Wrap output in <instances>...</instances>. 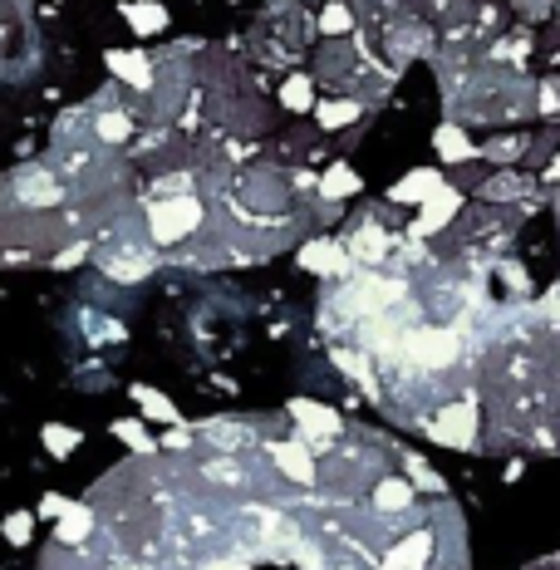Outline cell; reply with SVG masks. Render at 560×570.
Returning <instances> with one entry per match:
<instances>
[{"label":"cell","instance_id":"obj_13","mask_svg":"<svg viewBox=\"0 0 560 570\" xmlns=\"http://www.w3.org/2000/svg\"><path fill=\"white\" fill-rule=\"evenodd\" d=\"M123 20H128L138 35H158V30H168V10H163V5H153V0L123 5Z\"/></svg>","mask_w":560,"mask_h":570},{"label":"cell","instance_id":"obj_6","mask_svg":"<svg viewBox=\"0 0 560 570\" xmlns=\"http://www.w3.org/2000/svg\"><path fill=\"white\" fill-rule=\"evenodd\" d=\"M104 64H109L118 79H128L138 94L158 89V79H153V59H148V55H133V50H109V55H104Z\"/></svg>","mask_w":560,"mask_h":570},{"label":"cell","instance_id":"obj_8","mask_svg":"<svg viewBox=\"0 0 560 570\" xmlns=\"http://www.w3.org/2000/svg\"><path fill=\"white\" fill-rule=\"evenodd\" d=\"M276 462H280V472H285L290 482H300V487L315 482V457H310V448H305V438H295V443H276Z\"/></svg>","mask_w":560,"mask_h":570},{"label":"cell","instance_id":"obj_7","mask_svg":"<svg viewBox=\"0 0 560 570\" xmlns=\"http://www.w3.org/2000/svg\"><path fill=\"white\" fill-rule=\"evenodd\" d=\"M438 187H443V172H438V168H423V172H408V177H398L389 197H393V202H413V207H423V202H428Z\"/></svg>","mask_w":560,"mask_h":570},{"label":"cell","instance_id":"obj_28","mask_svg":"<svg viewBox=\"0 0 560 570\" xmlns=\"http://www.w3.org/2000/svg\"><path fill=\"white\" fill-rule=\"evenodd\" d=\"M64 507H69V497H59V492H50V497H40V521H55L59 512H64Z\"/></svg>","mask_w":560,"mask_h":570},{"label":"cell","instance_id":"obj_14","mask_svg":"<svg viewBox=\"0 0 560 570\" xmlns=\"http://www.w3.org/2000/svg\"><path fill=\"white\" fill-rule=\"evenodd\" d=\"M374 507H379V512H403V507H413V482L384 477V482L374 487Z\"/></svg>","mask_w":560,"mask_h":570},{"label":"cell","instance_id":"obj_2","mask_svg":"<svg viewBox=\"0 0 560 570\" xmlns=\"http://www.w3.org/2000/svg\"><path fill=\"white\" fill-rule=\"evenodd\" d=\"M403 349L418 354L428 369H448L452 359H457V335H452V330H438V325H423V330L403 335Z\"/></svg>","mask_w":560,"mask_h":570},{"label":"cell","instance_id":"obj_16","mask_svg":"<svg viewBox=\"0 0 560 570\" xmlns=\"http://www.w3.org/2000/svg\"><path fill=\"white\" fill-rule=\"evenodd\" d=\"M40 443L50 448V457H69L84 443V433H79V428H64V423H45V428H40Z\"/></svg>","mask_w":560,"mask_h":570},{"label":"cell","instance_id":"obj_21","mask_svg":"<svg viewBox=\"0 0 560 570\" xmlns=\"http://www.w3.org/2000/svg\"><path fill=\"white\" fill-rule=\"evenodd\" d=\"M0 536H5L10 546H25V541L35 536V512H10L0 521Z\"/></svg>","mask_w":560,"mask_h":570},{"label":"cell","instance_id":"obj_27","mask_svg":"<svg viewBox=\"0 0 560 570\" xmlns=\"http://www.w3.org/2000/svg\"><path fill=\"white\" fill-rule=\"evenodd\" d=\"M521 153V138H502V143H487V158L492 163H511Z\"/></svg>","mask_w":560,"mask_h":570},{"label":"cell","instance_id":"obj_18","mask_svg":"<svg viewBox=\"0 0 560 570\" xmlns=\"http://www.w3.org/2000/svg\"><path fill=\"white\" fill-rule=\"evenodd\" d=\"M315 114H320V128H344L359 118V99H325L315 104Z\"/></svg>","mask_w":560,"mask_h":570},{"label":"cell","instance_id":"obj_26","mask_svg":"<svg viewBox=\"0 0 560 570\" xmlns=\"http://www.w3.org/2000/svg\"><path fill=\"white\" fill-rule=\"evenodd\" d=\"M207 477H217L222 487H236V482H246V472H241L236 462H207Z\"/></svg>","mask_w":560,"mask_h":570},{"label":"cell","instance_id":"obj_12","mask_svg":"<svg viewBox=\"0 0 560 570\" xmlns=\"http://www.w3.org/2000/svg\"><path fill=\"white\" fill-rule=\"evenodd\" d=\"M133 403H138L148 418H158V423H182V418H177V403H172L163 389H153V384H133Z\"/></svg>","mask_w":560,"mask_h":570},{"label":"cell","instance_id":"obj_25","mask_svg":"<svg viewBox=\"0 0 560 570\" xmlns=\"http://www.w3.org/2000/svg\"><path fill=\"white\" fill-rule=\"evenodd\" d=\"M408 472L418 477V487H428V492H443V477H438V472H433L423 457H408Z\"/></svg>","mask_w":560,"mask_h":570},{"label":"cell","instance_id":"obj_22","mask_svg":"<svg viewBox=\"0 0 560 570\" xmlns=\"http://www.w3.org/2000/svg\"><path fill=\"white\" fill-rule=\"evenodd\" d=\"M320 187H325V197H349V192H359V177L349 168H330L320 177Z\"/></svg>","mask_w":560,"mask_h":570},{"label":"cell","instance_id":"obj_10","mask_svg":"<svg viewBox=\"0 0 560 570\" xmlns=\"http://www.w3.org/2000/svg\"><path fill=\"white\" fill-rule=\"evenodd\" d=\"M423 207H428V212H423V217L413 222V231H418V236H428V231H438V227H443V222H448L452 212L462 207V197H457L452 187H438V192H433V197H428Z\"/></svg>","mask_w":560,"mask_h":570},{"label":"cell","instance_id":"obj_1","mask_svg":"<svg viewBox=\"0 0 560 570\" xmlns=\"http://www.w3.org/2000/svg\"><path fill=\"white\" fill-rule=\"evenodd\" d=\"M197 227H202V202L197 197H163V202L148 207V231H153L158 246H177Z\"/></svg>","mask_w":560,"mask_h":570},{"label":"cell","instance_id":"obj_24","mask_svg":"<svg viewBox=\"0 0 560 570\" xmlns=\"http://www.w3.org/2000/svg\"><path fill=\"white\" fill-rule=\"evenodd\" d=\"M280 99H285V109H295V114H300V109H310V104H315V94H310V79H290V84L280 89Z\"/></svg>","mask_w":560,"mask_h":570},{"label":"cell","instance_id":"obj_3","mask_svg":"<svg viewBox=\"0 0 560 570\" xmlns=\"http://www.w3.org/2000/svg\"><path fill=\"white\" fill-rule=\"evenodd\" d=\"M433 433H438V443H448V448H477V408H472V403H448V408L438 413Z\"/></svg>","mask_w":560,"mask_h":570},{"label":"cell","instance_id":"obj_11","mask_svg":"<svg viewBox=\"0 0 560 570\" xmlns=\"http://www.w3.org/2000/svg\"><path fill=\"white\" fill-rule=\"evenodd\" d=\"M305 271H320V276H339L344 271V251L330 246V241H315V246H300V256H295Z\"/></svg>","mask_w":560,"mask_h":570},{"label":"cell","instance_id":"obj_4","mask_svg":"<svg viewBox=\"0 0 560 570\" xmlns=\"http://www.w3.org/2000/svg\"><path fill=\"white\" fill-rule=\"evenodd\" d=\"M290 413L300 418V428H305V448H330L325 438H335L339 433V413L335 408H320V403L310 399H295L290 403Z\"/></svg>","mask_w":560,"mask_h":570},{"label":"cell","instance_id":"obj_23","mask_svg":"<svg viewBox=\"0 0 560 570\" xmlns=\"http://www.w3.org/2000/svg\"><path fill=\"white\" fill-rule=\"evenodd\" d=\"M320 30L325 35H344V30H354V10L349 5H325V15H320Z\"/></svg>","mask_w":560,"mask_h":570},{"label":"cell","instance_id":"obj_9","mask_svg":"<svg viewBox=\"0 0 560 570\" xmlns=\"http://www.w3.org/2000/svg\"><path fill=\"white\" fill-rule=\"evenodd\" d=\"M428 561H433V531H428V526H423L418 536H403V541H398V551L389 556L393 570H423Z\"/></svg>","mask_w":560,"mask_h":570},{"label":"cell","instance_id":"obj_15","mask_svg":"<svg viewBox=\"0 0 560 570\" xmlns=\"http://www.w3.org/2000/svg\"><path fill=\"white\" fill-rule=\"evenodd\" d=\"M433 143H438V158H443V163H467V158L477 153V148L467 143V133H462V128H452V123L433 133Z\"/></svg>","mask_w":560,"mask_h":570},{"label":"cell","instance_id":"obj_19","mask_svg":"<svg viewBox=\"0 0 560 570\" xmlns=\"http://www.w3.org/2000/svg\"><path fill=\"white\" fill-rule=\"evenodd\" d=\"M354 256H359V261H384V256H389V231L364 227L359 236H354Z\"/></svg>","mask_w":560,"mask_h":570},{"label":"cell","instance_id":"obj_5","mask_svg":"<svg viewBox=\"0 0 560 570\" xmlns=\"http://www.w3.org/2000/svg\"><path fill=\"white\" fill-rule=\"evenodd\" d=\"M94 526H99L94 502H69V507L55 516V546H79V541H89Z\"/></svg>","mask_w":560,"mask_h":570},{"label":"cell","instance_id":"obj_29","mask_svg":"<svg viewBox=\"0 0 560 570\" xmlns=\"http://www.w3.org/2000/svg\"><path fill=\"white\" fill-rule=\"evenodd\" d=\"M187 443H192V433H187L182 423H172V433L163 438V448H168V453H177V448H187Z\"/></svg>","mask_w":560,"mask_h":570},{"label":"cell","instance_id":"obj_31","mask_svg":"<svg viewBox=\"0 0 560 570\" xmlns=\"http://www.w3.org/2000/svg\"><path fill=\"white\" fill-rule=\"evenodd\" d=\"M551 177H560V158H556V168H551Z\"/></svg>","mask_w":560,"mask_h":570},{"label":"cell","instance_id":"obj_30","mask_svg":"<svg viewBox=\"0 0 560 570\" xmlns=\"http://www.w3.org/2000/svg\"><path fill=\"white\" fill-rule=\"evenodd\" d=\"M84 256H89V246H69V251H59V256H55V266H59V271H64V266H79Z\"/></svg>","mask_w":560,"mask_h":570},{"label":"cell","instance_id":"obj_20","mask_svg":"<svg viewBox=\"0 0 560 570\" xmlns=\"http://www.w3.org/2000/svg\"><path fill=\"white\" fill-rule=\"evenodd\" d=\"M113 438H123L133 453H153V438H148V428H143L138 418H118V423H113Z\"/></svg>","mask_w":560,"mask_h":570},{"label":"cell","instance_id":"obj_17","mask_svg":"<svg viewBox=\"0 0 560 570\" xmlns=\"http://www.w3.org/2000/svg\"><path fill=\"white\" fill-rule=\"evenodd\" d=\"M128 133H133V118L118 114V109H104V114L94 118V138L99 143H123Z\"/></svg>","mask_w":560,"mask_h":570}]
</instances>
